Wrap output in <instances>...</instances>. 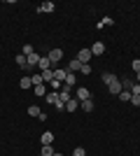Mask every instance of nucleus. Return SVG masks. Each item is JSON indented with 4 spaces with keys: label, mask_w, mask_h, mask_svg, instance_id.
<instances>
[{
    "label": "nucleus",
    "mask_w": 140,
    "mask_h": 156,
    "mask_svg": "<svg viewBox=\"0 0 140 156\" xmlns=\"http://www.w3.org/2000/svg\"><path fill=\"white\" fill-rule=\"evenodd\" d=\"M131 103H133L135 107H140V96H131Z\"/></svg>",
    "instance_id": "7c9ffc66"
},
{
    "label": "nucleus",
    "mask_w": 140,
    "mask_h": 156,
    "mask_svg": "<svg viewBox=\"0 0 140 156\" xmlns=\"http://www.w3.org/2000/svg\"><path fill=\"white\" fill-rule=\"evenodd\" d=\"M77 107H80V100H73V98H70V100L66 103V110H68V112H75Z\"/></svg>",
    "instance_id": "9d476101"
},
{
    "label": "nucleus",
    "mask_w": 140,
    "mask_h": 156,
    "mask_svg": "<svg viewBox=\"0 0 140 156\" xmlns=\"http://www.w3.org/2000/svg\"><path fill=\"white\" fill-rule=\"evenodd\" d=\"M47 103H49V105H56V103H59V93H56V91H49V93H47Z\"/></svg>",
    "instance_id": "1a4fd4ad"
},
{
    "label": "nucleus",
    "mask_w": 140,
    "mask_h": 156,
    "mask_svg": "<svg viewBox=\"0 0 140 156\" xmlns=\"http://www.w3.org/2000/svg\"><path fill=\"white\" fill-rule=\"evenodd\" d=\"M28 114H31V117H40L42 112H40V107H38V105H31V107H28Z\"/></svg>",
    "instance_id": "6ab92c4d"
},
{
    "label": "nucleus",
    "mask_w": 140,
    "mask_h": 156,
    "mask_svg": "<svg viewBox=\"0 0 140 156\" xmlns=\"http://www.w3.org/2000/svg\"><path fill=\"white\" fill-rule=\"evenodd\" d=\"M38 68H40V70H49V68H52V61H49V56H40V63H38Z\"/></svg>",
    "instance_id": "423d86ee"
},
{
    "label": "nucleus",
    "mask_w": 140,
    "mask_h": 156,
    "mask_svg": "<svg viewBox=\"0 0 140 156\" xmlns=\"http://www.w3.org/2000/svg\"><path fill=\"white\" fill-rule=\"evenodd\" d=\"M66 75H68V70H54V79L56 82H66Z\"/></svg>",
    "instance_id": "f8f14e48"
},
{
    "label": "nucleus",
    "mask_w": 140,
    "mask_h": 156,
    "mask_svg": "<svg viewBox=\"0 0 140 156\" xmlns=\"http://www.w3.org/2000/svg\"><path fill=\"white\" fill-rule=\"evenodd\" d=\"M61 58H63V51H61V49H52V51H49V61L56 63V61H61Z\"/></svg>",
    "instance_id": "6e6552de"
},
{
    "label": "nucleus",
    "mask_w": 140,
    "mask_h": 156,
    "mask_svg": "<svg viewBox=\"0 0 140 156\" xmlns=\"http://www.w3.org/2000/svg\"><path fill=\"white\" fill-rule=\"evenodd\" d=\"M40 77H42V82H49V84H52V82H54V70H52V68H49V70H42Z\"/></svg>",
    "instance_id": "0eeeda50"
},
{
    "label": "nucleus",
    "mask_w": 140,
    "mask_h": 156,
    "mask_svg": "<svg viewBox=\"0 0 140 156\" xmlns=\"http://www.w3.org/2000/svg\"><path fill=\"white\" fill-rule=\"evenodd\" d=\"M103 51H105V44H103V42H96V44H91V54H93V56H100Z\"/></svg>",
    "instance_id": "20e7f679"
},
{
    "label": "nucleus",
    "mask_w": 140,
    "mask_h": 156,
    "mask_svg": "<svg viewBox=\"0 0 140 156\" xmlns=\"http://www.w3.org/2000/svg\"><path fill=\"white\" fill-rule=\"evenodd\" d=\"M16 65H19V68H28L26 56H23V54H19V56H16Z\"/></svg>",
    "instance_id": "412c9836"
},
{
    "label": "nucleus",
    "mask_w": 140,
    "mask_h": 156,
    "mask_svg": "<svg viewBox=\"0 0 140 156\" xmlns=\"http://www.w3.org/2000/svg\"><path fill=\"white\" fill-rule=\"evenodd\" d=\"M42 156H54V149H52V144H42Z\"/></svg>",
    "instance_id": "a211bd4d"
},
{
    "label": "nucleus",
    "mask_w": 140,
    "mask_h": 156,
    "mask_svg": "<svg viewBox=\"0 0 140 156\" xmlns=\"http://www.w3.org/2000/svg\"><path fill=\"white\" fill-rule=\"evenodd\" d=\"M19 86H21V89H31V86H33V79H31V77H23L19 82Z\"/></svg>",
    "instance_id": "dca6fc26"
},
{
    "label": "nucleus",
    "mask_w": 140,
    "mask_h": 156,
    "mask_svg": "<svg viewBox=\"0 0 140 156\" xmlns=\"http://www.w3.org/2000/svg\"><path fill=\"white\" fill-rule=\"evenodd\" d=\"M21 54H23V56H31V54H33V47H31V44H23Z\"/></svg>",
    "instance_id": "393cba45"
},
{
    "label": "nucleus",
    "mask_w": 140,
    "mask_h": 156,
    "mask_svg": "<svg viewBox=\"0 0 140 156\" xmlns=\"http://www.w3.org/2000/svg\"><path fill=\"white\" fill-rule=\"evenodd\" d=\"M117 98H119V100H124V103H126V100L131 103V91H126V89H124V91H121V93H119Z\"/></svg>",
    "instance_id": "4be33fe9"
},
{
    "label": "nucleus",
    "mask_w": 140,
    "mask_h": 156,
    "mask_svg": "<svg viewBox=\"0 0 140 156\" xmlns=\"http://www.w3.org/2000/svg\"><path fill=\"white\" fill-rule=\"evenodd\" d=\"M75 82H77V79H75V75H73V72H68V75H66V82H63V84H66L68 89H73Z\"/></svg>",
    "instance_id": "9b49d317"
},
{
    "label": "nucleus",
    "mask_w": 140,
    "mask_h": 156,
    "mask_svg": "<svg viewBox=\"0 0 140 156\" xmlns=\"http://www.w3.org/2000/svg\"><path fill=\"white\" fill-rule=\"evenodd\" d=\"M82 110H84V112H91L93 110V100H91V98H89V100H82Z\"/></svg>",
    "instance_id": "4468645a"
},
{
    "label": "nucleus",
    "mask_w": 140,
    "mask_h": 156,
    "mask_svg": "<svg viewBox=\"0 0 140 156\" xmlns=\"http://www.w3.org/2000/svg\"><path fill=\"white\" fill-rule=\"evenodd\" d=\"M131 68H133L135 72H140V58H133V63H131Z\"/></svg>",
    "instance_id": "cd10ccee"
},
{
    "label": "nucleus",
    "mask_w": 140,
    "mask_h": 156,
    "mask_svg": "<svg viewBox=\"0 0 140 156\" xmlns=\"http://www.w3.org/2000/svg\"><path fill=\"white\" fill-rule=\"evenodd\" d=\"M73 156H87V151L82 149V147H77V149H75V151H73Z\"/></svg>",
    "instance_id": "c85d7f7f"
},
{
    "label": "nucleus",
    "mask_w": 140,
    "mask_h": 156,
    "mask_svg": "<svg viewBox=\"0 0 140 156\" xmlns=\"http://www.w3.org/2000/svg\"><path fill=\"white\" fill-rule=\"evenodd\" d=\"M107 91L112 93V96H119V93L124 91V86H121V82L117 79V82H112V84H107Z\"/></svg>",
    "instance_id": "f03ea898"
},
{
    "label": "nucleus",
    "mask_w": 140,
    "mask_h": 156,
    "mask_svg": "<svg viewBox=\"0 0 140 156\" xmlns=\"http://www.w3.org/2000/svg\"><path fill=\"white\" fill-rule=\"evenodd\" d=\"M103 82H105V84H112V82H117V75H112V72H105V75H103Z\"/></svg>",
    "instance_id": "2eb2a0df"
},
{
    "label": "nucleus",
    "mask_w": 140,
    "mask_h": 156,
    "mask_svg": "<svg viewBox=\"0 0 140 156\" xmlns=\"http://www.w3.org/2000/svg\"><path fill=\"white\" fill-rule=\"evenodd\" d=\"M54 156H63V154H56V151H54Z\"/></svg>",
    "instance_id": "473e14b6"
},
{
    "label": "nucleus",
    "mask_w": 140,
    "mask_h": 156,
    "mask_svg": "<svg viewBox=\"0 0 140 156\" xmlns=\"http://www.w3.org/2000/svg\"><path fill=\"white\" fill-rule=\"evenodd\" d=\"M80 68H82V63H80L77 58H75V61H70V68H68V72H73V75H75V72L80 70Z\"/></svg>",
    "instance_id": "ddd939ff"
},
{
    "label": "nucleus",
    "mask_w": 140,
    "mask_h": 156,
    "mask_svg": "<svg viewBox=\"0 0 140 156\" xmlns=\"http://www.w3.org/2000/svg\"><path fill=\"white\" fill-rule=\"evenodd\" d=\"M91 56H93L91 49H80V54H77V61L84 65V63H89V61H91Z\"/></svg>",
    "instance_id": "f257e3e1"
},
{
    "label": "nucleus",
    "mask_w": 140,
    "mask_h": 156,
    "mask_svg": "<svg viewBox=\"0 0 140 156\" xmlns=\"http://www.w3.org/2000/svg\"><path fill=\"white\" fill-rule=\"evenodd\" d=\"M35 93H38V96H47V89H45V84H38V86H35Z\"/></svg>",
    "instance_id": "5701e85b"
},
{
    "label": "nucleus",
    "mask_w": 140,
    "mask_h": 156,
    "mask_svg": "<svg viewBox=\"0 0 140 156\" xmlns=\"http://www.w3.org/2000/svg\"><path fill=\"white\" fill-rule=\"evenodd\" d=\"M40 12H54V2H42Z\"/></svg>",
    "instance_id": "aec40b11"
},
{
    "label": "nucleus",
    "mask_w": 140,
    "mask_h": 156,
    "mask_svg": "<svg viewBox=\"0 0 140 156\" xmlns=\"http://www.w3.org/2000/svg\"><path fill=\"white\" fill-rule=\"evenodd\" d=\"M54 142V135L47 130V133H42V144H52Z\"/></svg>",
    "instance_id": "f3484780"
},
{
    "label": "nucleus",
    "mask_w": 140,
    "mask_h": 156,
    "mask_svg": "<svg viewBox=\"0 0 140 156\" xmlns=\"http://www.w3.org/2000/svg\"><path fill=\"white\" fill-rule=\"evenodd\" d=\"M89 98H91V93H89V89H84V86H80V89H77V100H89Z\"/></svg>",
    "instance_id": "7ed1b4c3"
},
{
    "label": "nucleus",
    "mask_w": 140,
    "mask_h": 156,
    "mask_svg": "<svg viewBox=\"0 0 140 156\" xmlns=\"http://www.w3.org/2000/svg\"><path fill=\"white\" fill-rule=\"evenodd\" d=\"M52 89L59 93V91H61V82H56V79H54V82H52Z\"/></svg>",
    "instance_id": "c756f323"
},
{
    "label": "nucleus",
    "mask_w": 140,
    "mask_h": 156,
    "mask_svg": "<svg viewBox=\"0 0 140 156\" xmlns=\"http://www.w3.org/2000/svg\"><path fill=\"white\" fill-rule=\"evenodd\" d=\"M135 77H138V84H140V72H135Z\"/></svg>",
    "instance_id": "2f4dec72"
},
{
    "label": "nucleus",
    "mask_w": 140,
    "mask_h": 156,
    "mask_svg": "<svg viewBox=\"0 0 140 156\" xmlns=\"http://www.w3.org/2000/svg\"><path fill=\"white\" fill-rule=\"evenodd\" d=\"M26 63H28V68H35V65L40 63V56H38V54H31V56H26Z\"/></svg>",
    "instance_id": "39448f33"
},
{
    "label": "nucleus",
    "mask_w": 140,
    "mask_h": 156,
    "mask_svg": "<svg viewBox=\"0 0 140 156\" xmlns=\"http://www.w3.org/2000/svg\"><path fill=\"white\" fill-rule=\"evenodd\" d=\"M31 79H33V86H38V84H45V82H42V77H40V75H33V77H31Z\"/></svg>",
    "instance_id": "bb28decb"
},
{
    "label": "nucleus",
    "mask_w": 140,
    "mask_h": 156,
    "mask_svg": "<svg viewBox=\"0 0 140 156\" xmlns=\"http://www.w3.org/2000/svg\"><path fill=\"white\" fill-rule=\"evenodd\" d=\"M105 26H112V19H110V16H105V19L98 23V28H105Z\"/></svg>",
    "instance_id": "b1692460"
},
{
    "label": "nucleus",
    "mask_w": 140,
    "mask_h": 156,
    "mask_svg": "<svg viewBox=\"0 0 140 156\" xmlns=\"http://www.w3.org/2000/svg\"><path fill=\"white\" fill-rule=\"evenodd\" d=\"M80 72H82V75H91V65H89V63H84V65L80 68Z\"/></svg>",
    "instance_id": "a878e982"
}]
</instances>
